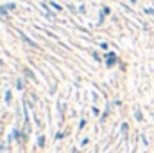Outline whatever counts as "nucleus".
<instances>
[{
  "instance_id": "nucleus-1",
  "label": "nucleus",
  "mask_w": 154,
  "mask_h": 153,
  "mask_svg": "<svg viewBox=\"0 0 154 153\" xmlns=\"http://www.w3.org/2000/svg\"><path fill=\"white\" fill-rule=\"evenodd\" d=\"M20 36H22V38L25 40V41H27V43H29V45H31V47H36V43H34V41H32V40H29V38H27V36H25V34H23V33H20Z\"/></svg>"
},
{
  "instance_id": "nucleus-2",
  "label": "nucleus",
  "mask_w": 154,
  "mask_h": 153,
  "mask_svg": "<svg viewBox=\"0 0 154 153\" xmlns=\"http://www.w3.org/2000/svg\"><path fill=\"white\" fill-rule=\"evenodd\" d=\"M113 63H115V54H109V56H108V65L111 67Z\"/></svg>"
},
{
  "instance_id": "nucleus-3",
  "label": "nucleus",
  "mask_w": 154,
  "mask_h": 153,
  "mask_svg": "<svg viewBox=\"0 0 154 153\" xmlns=\"http://www.w3.org/2000/svg\"><path fill=\"white\" fill-rule=\"evenodd\" d=\"M43 144H45V137H43V135H39V139H38V146H39V148H43Z\"/></svg>"
},
{
  "instance_id": "nucleus-4",
  "label": "nucleus",
  "mask_w": 154,
  "mask_h": 153,
  "mask_svg": "<svg viewBox=\"0 0 154 153\" xmlns=\"http://www.w3.org/2000/svg\"><path fill=\"white\" fill-rule=\"evenodd\" d=\"M50 5H52L56 11H61V5H59V4H56V2H50Z\"/></svg>"
},
{
  "instance_id": "nucleus-5",
  "label": "nucleus",
  "mask_w": 154,
  "mask_h": 153,
  "mask_svg": "<svg viewBox=\"0 0 154 153\" xmlns=\"http://www.w3.org/2000/svg\"><path fill=\"white\" fill-rule=\"evenodd\" d=\"M0 15H2V16H5V18H7V11H5V7H0Z\"/></svg>"
},
{
  "instance_id": "nucleus-6",
  "label": "nucleus",
  "mask_w": 154,
  "mask_h": 153,
  "mask_svg": "<svg viewBox=\"0 0 154 153\" xmlns=\"http://www.w3.org/2000/svg\"><path fill=\"white\" fill-rule=\"evenodd\" d=\"M136 119H138V121H142V112H140L138 108H136Z\"/></svg>"
},
{
  "instance_id": "nucleus-7",
  "label": "nucleus",
  "mask_w": 154,
  "mask_h": 153,
  "mask_svg": "<svg viewBox=\"0 0 154 153\" xmlns=\"http://www.w3.org/2000/svg\"><path fill=\"white\" fill-rule=\"evenodd\" d=\"M145 13H147V15H151V16H154V9H149V7H147V9H145Z\"/></svg>"
},
{
  "instance_id": "nucleus-8",
  "label": "nucleus",
  "mask_w": 154,
  "mask_h": 153,
  "mask_svg": "<svg viewBox=\"0 0 154 153\" xmlns=\"http://www.w3.org/2000/svg\"><path fill=\"white\" fill-rule=\"evenodd\" d=\"M16 88H18V90H22V88H23V83H22V81H18V83H16Z\"/></svg>"
},
{
  "instance_id": "nucleus-9",
  "label": "nucleus",
  "mask_w": 154,
  "mask_h": 153,
  "mask_svg": "<svg viewBox=\"0 0 154 153\" xmlns=\"http://www.w3.org/2000/svg\"><path fill=\"white\" fill-rule=\"evenodd\" d=\"M5 101H7V103L11 101V92H5Z\"/></svg>"
},
{
  "instance_id": "nucleus-10",
  "label": "nucleus",
  "mask_w": 154,
  "mask_h": 153,
  "mask_svg": "<svg viewBox=\"0 0 154 153\" xmlns=\"http://www.w3.org/2000/svg\"><path fill=\"white\" fill-rule=\"evenodd\" d=\"M25 74H27V77H34V76H32V72H31L29 69H25Z\"/></svg>"
},
{
  "instance_id": "nucleus-11",
  "label": "nucleus",
  "mask_w": 154,
  "mask_h": 153,
  "mask_svg": "<svg viewBox=\"0 0 154 153\" xmlns=\"http://www.w3.org/2000/svg\"><path fill=\"white\" fill-rule=\"evenodd\" d=\"M131 2H133V4H134V2H136V0H131Z\"/></svg>"
},
{
  "instance_id": "nucleus-12",
  "label": "nucleus",
  "mask_w": 154,
  "mask_h": 153,
  "mask_svg": "<svg viewBox=\"0 0 154 153\" xmlns=\"http://www.w3.org/2000/svg\"><path fill=\"white\" fill-rule=\"evenodd\" d=\"M0 65H2V60H0Z\"/></svg>"
}]
</instances>
